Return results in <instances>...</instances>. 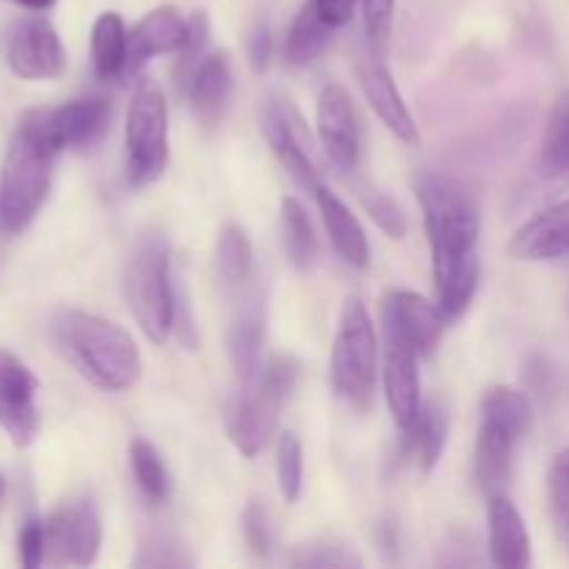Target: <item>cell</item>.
<instances>
[{
	"instance_id": "6da1fadb",
	"label": "cell",
	"mask_w": 569,
	"mask_h": 569,
	"mask_svg": "<svg viewBox=\"0 0 569 569\" xmlns=\"http://www.w3.org/2000/svg\"><path fill=\"white\" fill-rule=\"evenodd\" d=\"M428 242H431L433 287L445 322L459 320L478 287V233L481 217L470 189L442 172H422L417 181Z\"/></svg>"
},
{
	"instance_id": "7a4b0ae2",
	"label": "cell",
	"mask_w": 569,
	"mask_h": 569,
	"mask_svg": "<svg viewBox=\"0 0 569 569\" xmlns=\"http://www.w3.org/2000/svg\"><path fill=\"white\" fill-rule=\"evenodd\" d=\"M59 153L44 109L26 111L0 164V237H17L31 226L48 198Z\"/></svg>"
},
{
	"instance_id": "3957f363",
	"label": "cell",
	"mask_w": 569,
	"mask_h": 569,
	"mask_svg": "<svg viewBox=\"0 0 569 569\" xmlns=\"http://www.w3.org/2000/svg\"><path fill=\"white\" fill-rule=\"evenodd\" d=\"M50 337L67 361L103 392H126L142 376V356L126 328L89 311L64 309L50 320Z\"/></svg>"
},
{
	"instance_id": "277c9868",
	"label": "cell",
	"mask_w": 569,
	"mask_h": 569,
	"mask_svg": "<svg viewBox=\"0 0 569 569\" xmlns=\"http://www.w3.org/2000/svg\"><path fill=\"white\" fill-rule=\"evenodd\" d=\"M533 426L531 398L520 389L492 387L481 400L476 442V481L483 495H503L511 481L515 450Z\"/></svg>"
},
{
	"instance_id": "5b68a950",
	"label": "cell",
	"mask_w": 569,
	"mask_h": 569,
	"mask_svg": "<svg viewBox=\"0 0 569 569\" xmlns=\"http://www.w3.org/2000/svg\"><path fill=\"white\" fill-rule=\"evenodd\" d=\"M300 365L289 356H276L261 365L253 381L242 383L226 415V428L237 450L248 459L259 456L272 439L283 403L298 387Z\"/></svg>"
},
{
	"instance_id": "8992f818",
	"label": "cell",
	"mask_w": 569,
	"mask_h": 569,
	"mask_svg": "<svg viewBox=\"0 0 569 569\" xmlns=\"http://www.w3.org/2000/svg\"><path fill=\"white\" fill-rule=\"evenodd\" d=\"M126 300L144 337L153 345H167L176 309V270L161 233H148L133 248L126 267Z\"/></svg>"
},
{
	"instance_id": "52a82bcc",
	"label": "cell",
	"mask_w": 569,
	"mask_h": 569,
	"mask_svg": "<svg viewBox=\"0 0 569 569\" xmlns=\"http://www.w3.org/2000/svg\"><path fill=\"white\" fill-rule=\"evenodd\" d=\"M378 333L359 298H348L331 348V389L353 411H367L376 395Z\"/></svg>"
},
{
	"instance_id": "ba28073f",
	"label": "cell",
	"mask_w": 569,
	"mask_h": 569,
	"mask_svg": "<svg viewBox=\"0 0 569 569\" xmlns=\"http://www.w3.org/2000/svg\"><path fill=\"white\" fill-rule=\"evenodd\" d=\"M167 98L156 81H142L126 114V178L131 187L159 181L170 161Z\"/></svg>"
},
{
	"instance_id": "9c48e42d",
	"label": "cell",
	"mask_w": 569,
	"mask_h": 569,
	"mask_svg": "<svg viewBox=\"0 0 569 569\" xmlns=\"http://www.w3.org/2000/svg\"><path fill=\"white\" fill-rule=\"evenodd\" d=\"M264 137L270 142L272 153L283 164V170L315 192L322 187V156H320V139L306 126L303 114L295 109L289 98H270L264 106Z\"/></svg>"
},
{
	"instance_id": "30bf717a",
	"label": "cell",
	"mask_w": 569,
	"mask_h": 569,
	"mask_svg": "<svg viewBox=\"0 0 569 569\" xmlns=\"http://www.w3.org/2000/svg\"><path fill=\"white\" fill-rule=\"evenodd\" d=\"M103 526L89 495L61 503L44 520V565L89 567L100 553Z\"/></svg>"
},
{
	"instance_id": "8fae6325",
	"label": "cell",
	"mask_w": 569,
	"mask_h": 569,
	"mask_svg": "<svg viewBox=\"0 0 569 569\" xmlns=\"http://www.w3.org/2000/svg\"><path fill=\"white\" fill-rule=\"evenodd\" d=\"M6 61L22 81H48L64 72L67 56L59 33L44 17H26L11 28Z\"/></svg>"
},
{
	"instance_id": "7c38bea8",
	"label": "cell",
	"mask_w": 569,
	"mask_h": 569,
	"mask_svg": "<svg viewBox=\"0 0 569 569\" xmlns=\"http://www.w3.org/2000/svg\"><path fill=\"white\" fill-rule=\"evenodd\" d=\"M356 76H359V87L365 92L367 103L381 117L383 126L403 142L417 144L420 133H417L415 117H411L409 106H406L403 94H400L398 83H395L392 72L383 61V53L372 48L370 42L356 50Z\"/></svg>"
},
{
	"instance_id": "4fadbf2b",
	"label": "cell",
	"mask_w": 569,
	"mask_h": 569,
	"mask_svg": "<svg viewBox=\"0 0 569 569\" xmlns=\"http://www.w3.org/2000/svg\"><path fill=\"white\" fill-rule=\"evenodd\" d=\"M383 337L409 345L417 356H428L442 337L445 317L437 303L409 289H392L381 303Z\"/></svg>"
},
{
	"instance_id": "5bb4252c",
	"label": "cell",
	"mask_w": 569,
	"mask_h": 569,
	"mask_svg": "<svg viewBox=\"0 0 569 569\" xmlns=\"http://www.w3.org/2000/svg\"><path fill=\"white\" fill-rule=\"evenodd\" d=\"M317 139L339 170H356L361 159V126L348 89L328 83L317 100Z\"/></svg>"
},
{
	"instance_id": "9a60e30c",
	"label": "cell",
	"mask_w": 569,
	"mask_h": 569,
	"mask_svg": "<svg viewBox=\"0 0 569 569\" xmlns=\"http://www.w3.org/2000/svg\"><path fill=\"white\" fill-rule=\"evenodd\" d=\"M0 428L14 448H28L39 431L37 378L9 350H0Z\"/></svg>"
},
{
	"instance_id": "2e32d148",
	"label": "cell",
	"mask_w": 569,
	"mask_h": 569,
	"mask_svg": "<svg viewBox=\"0 0 569 569\" xmlns=\"http://www.w3.org/2000/svg\"><path fill=\"white\" fill-rule=\"evenodd\" d=\"M44 120L61 150H92L109 133L114 106L109 98L89 94V98L70 100L56 109H44Z\"/></svg>"
},
{
	"instance_id": "e0dca14e",
	"label": "cell",
	"mask_w": 569,
	"mask_h": 569,
	"mask_svg": "<svg viewBox=\"0 0 569 569\" xmlns=\"http://www.w3.org/2000/svg\"><path fill=\"white\" fill-rule=\"evenodd\" d=\"M417 359L420 356L409 345L398 342V339H387V350H383V395H387L389 411H392L400 431H409L422 409Z\"/></svg>"
},
{
	"instance_id": "ac0fdd59",
	"label": "cell",
	"mask_w": 569,
	"mask_h": 569,
	"mask_svg": "<svg viewBox=\"0 0 569 569\" xmlns=\"http://www.w3.org/2000/svg\"><path fill=\"white\" fill-rule=\"evenodd\" d=\"M509 253L517 261H556L569 256V198L517 228Z\"/></svg>"
},
{
	"instance_id": "d6986e66",
	"label": "cell",
	"mask_w": 569,
	"mask_h": 569,
	"mask_svg": "<svg viewBox=\"0 0 569 569\" xmlns=\"http://www.w3.org/2000/svg\"><path fill=\"white\" fill-rule=\"evenodd\" d=\"M183 39H187V20L181 17V11L172 9V6H159V9L148 11L128 31L126 76H133L139 67H144L156 56L178 53Z\"/></svg>"
},
{
	"instance_id": "ffe728a7",
	"label": "cell",
	"mask_w": 569,
	"mask_h": 569,
	"mask_svg": "<svg viewBox=\"0 0 569 569\" xmlns=\"http://www.w3.org/2000/svg\"><path fill=\"white\" fill-rule=\"evenodd\" d=\"M189 103L203 128H217L233 94V67L226 50L206 53L187 83Z\"/></svg>"
},
{
	"instance_id": "44dd1931",
	"label": "cell",
	"mask_w": 569,
	"mask_h": 569,
	"mask_svg": "<svg viewBox=\"0 0 569 569\" xmlns=\"http://www.w3.org/2000/svg\"><path fill=\"white\" fill-rule=\"evenodd\" d=\"M489 553L495 567L526 569L531 565V537L526 520L506 495L489 498Z\"/></svg>"
},
{
	"instance_id": "7402d4cb",
	"label": "cell",
	"mask_w": 569,
	"mask_h": 569,
	"mask_svg": "<svg viewBox=\"0 0 569 569\" xmlns=\"http://www.w3.org/2000/svg\"><path fill=\"white\" fill-rule=\"evenodd\" d=\"M315 198L317 206H320L322 222H326L328 239H331L339 259L348 267H353V270H365L370 264V242H367V233L361 228L359 217L328 187H317Z\"/></svg>"
},
{
	"instance_id": "603a6c76",
	"label": "cell",
	"mask_w": 569,
	"mask_h": 569,
	"mask_svg": "<svg viewBox=\"0 0 569 569\" xmlns=\"http://www.w3.org/2000/svg\"><path fill=\"white\" fill-rule=\"evenodd\" d=\"M267 339V315L264 303L259 295L242 306L237 317H233L231 328H228V359H231L233 370H237L239 381L248 383L259 376L261 370V350H264Z\"/></svg>"
},
{
	"instance_id": "cb8c5ba5",
	"label": "cell",
	"mask_w": 569,
	"mask_h": 569,
	"mask_svg": "<svg viewBox=\"0 0 569 569\" xmlns=\"http://www.w3.org/2000/svg\"><path fill=\"white\" fill-rule=\"evenodd\" d=\"M333 31L337 28L328 20H322L320 11L315 9L311 0H306L303 9L298 11V17L289 26L287 39H283V59L292 67H306L315 59H320L322 50L331 42Z\"/></svg>"
},
{
	"instance_id": "d4e9b609",
	"label": "cell",
	"mask_w": 569,
	"mask_h": 569,
	"mask_svg": "<svg viewBox=\"0 0 569 569\" xmlns=\"http://www.w3.org/2000/svg\"><path fill=\"white\" fill-rule=\"evenodd\" d=\"M448 448V415L437 400L422 403L420 417L409 431H403V450L411 453L422 472H431Z\"/></svg>"
},
{
	"instance_id": "484cf974",
	"label": "cell",
	"mask_w": 569,
	"mask_h": 569,
	"mask_svg": "<svg viewBox=\"0 0 569 569\" xmlns=\"http://www.w3.org/2000/svg\"><path fill=\"white\" fill-rule=\"evenodd\" d=\"M128 28L117 11H103L92 26V67L100 81L126 76Z\"/></svg>"
},
{
	"instance_id": "4316f807",
	"label": "cell",
	"mask_w": 569,
	"mask_h": 569,
	"mask_svg": "<svg viewBox=\"0 0 569 569\" xmlns=\"http://www.w3.org/2000/svg\"><path fill=\"white\" fill-rule=\"evenodd\" d=\"M539 170L548 181L569 183V92L556 100L542 137Z\"/></svg>"
},
{
	"instance_id": "83f0119b",
	"label": "cell",
	"mask_w": 569,
	"mask_h": 569,
	"mask_svg": "<svg viewBox=\"0 0 569 569\" xmlns=\"http://www.w3.org/2000/svg\"><path fill=\"white\" fill-rule=\"evenodd\" d=\"M281 239H283V253L292 261L298 270L315 261L317 253V237L315 228H311L309 214H306L303 203L295 198L281 200Z\"/></svg>"
},
{
	"instance_id": "f1b7e54d",
	"label": "cell",
	"mask_w": 569,
	"mask_h": 569,
	"mask_svg": "<svg viewBox=\"0 0 569 569\" xmlns=\"http://www.w3.org/2000/svg\"><path fill=\"white\" fill-rule=\"evenodd\" d=\"M217 270L226 287H242L253 276V244L244 228L226 226L217 239Z\"/></svg>"
},
{
	"instance_id": "f546056e",
	"label": "cell",
	"mask_w": 569,
	"mask_h": 569,
	"mask_svg": "<svg viewBox=\"0 0 569 569\" xmlns=\"http://www.w3.org/2000/svg\"><path fill=\"white\" fill-rule=\"evenodd\" d=\"M128 459H131L133 478H137V487L142 489L144 498L150 503L167 500V495H170V476H167V467L161 461L159 450L148 439H133L131 450H128Z\"/></svg>"
},
{
	"instance_id": "4dcf8cb0",
	"label": "cell",
	"mask_w": 569,
	"mask_h": 569,
	"mask_svg": "<svg viewBox=\"0 0 569 569\" xmlns=\"http://www.w3.org/2000/svg\"><path fill=\"white\" fill-rule=\"evenodd\" d=\"M278 489L287 503H295L303 489V445L295 433H283L278 442Z\"/></svg>"
},
{
	"instance_id": "1f68e13d",
	"label": "cell",
	"mask_w": 569,
	"mask_h": 569,
	"mask_svg": "<svg viewBox=\"0 0 569 569\" xmlns=\"http://www.w3.org/2000/svg\"><path fill=\"white\" fill-rule=\"evenodd\" d=\"M361 203H365L367 214L376 220V226L381 228L387 237L403 239L409 231V222L406 214L400 211V206L389 198L387 192H378V189H361Z\"/></svg>"
},
{
	"instance_id": "d6a6232c",
	"label": "cell",
	"mask_w": 569,
	"mask_h": 569,
	"mask_svg": "<svg viewBox=\"0 0 569 569\" xmlns=\"http://www.w3.org/2000/svg\"><path fill=\"white\" fill-rule=\"evenodd\" d=\"M209 37H211L209 17H206V11H194V14L187 20V39H183L181 50H178V61H181V64H178V76L187 78L183 83H189L194 67L203 61Z\"/></svg>"
},
{
	"instance_id": "836d02e7",
	"label": "cell",
	"mask_w": 569,
	"mask_h": 569,
	"mask_svg": "<svg viewBox=\"0 0 569 569\" xmlns=\"http://www.w3.org/2000/svg\"><path fill=\"white\" fill-rule=\"evenodd\" d=\"M548 500L556 522L569 533V448L556 453L548 470Z\"/></svg>"
},
{
	"instance_id": "e575fe53",
	"label": "cell",
	"mask_w": 569,
	"mask_h": 569,
	"mask_svg": "<svg viewBox=\"0 0 569 569\" xmlns=\"http://www.w3.org/2000/svg\"><path fill=\"white\" fill-rule=\"evenodd\" d=\"M361 11H365L367 42L383 53L389 42V31H392L395 0H361Z\"/></svg>"
},
{
	"instance_id": "d590c367",
	"label": "cell",
	"mask_w": 569,
	"mask_h": 569,
	"mask_svg": "<svg viewBox=\"0 0 569 569\" xmlns=\"http://www.w3.org/2000/svg\"><path fill=\"white\" fill-rule=\"evenodd\" d=\"M242 531H244V542L248 548L253 550L256 556H270L272 550V526H270V515L261 503H248L242 515Z\"/></svg>"
},
{
	"instance_id": "8d00e7d4",
	"label": "cell",
	"mask_w": 569,
	"mask_h": 569,
	"mask_svg": "<svg viewBox=\"0 0 569 569\" xmlns=\"http://www.w3.org/2000/svg\"><path fill=\"white\" fill-rule=\"evenodd\" d=\"M20 561L26 569H37L44 565V522L37 517H28L20 528Z\"/></svg>"
},
{
	"instance_id": "74e56055",
	"label": "cell",
	"mask_w": 569,
	"mask_h": 569,
	"mask_svg": "<svg viewBox=\"0 0 569 569\" xmlns=\"http://www.w3.org/2000/svg\"><path fill=\"white\" fill-rule=\"evenodd\" d=\"M295 567H353L361 565L356 556L345 553L342 548H333V545H311V548H303L292 559Z\"/></svg>"
},
{
	"instance_id": "f35d334b",
	"label": "cell",
	"mask_w": 569,
	"mask_h": 569,
	"mask_svg": "<svg viewBox=\"0 0 569 569\" xmlns=\"http://www.w3.org/2000/svg\"><path fill=\"white\" fill-rule=\"evenodd\" d=\"M144 553L137 559V567H181L189 565L187 556H178V548L167 542L164 537H156L150 548H142Z\"/></svg>"
},
{
	"instance_id": "ab89813d",
	"label": "cell",
	"mask_w": 569,
	"mask_h": 569,
	"mask_svg": "<svg viewBox=\"0 0 569 569\" xmlns=\"http://www.w3.org/2000/svg\"><path fill=\"white\" fill-rule=\"evenodd\" d=\"M270 50H272L270 28H267L264 22H259V26L250 28L248 33V59L256 72L267 70V64H270Z\"/></svg>"
},
{
	"instance_id": "60d3db41",
	"label": "cell",
	"mask_w": 569,
	"mask_h": 569,
	"mask_svg": "<svg viewBox=\"0 0 569 569\" xmlns=\"http://www.w3.org/2000/svg\"><path fill=\"white\" fill-rule=\"evenodd\" d=\"M526 383L537 395H550V389H553V367L545 356H531L526 367Z\"/></svg>"
},
{
	"instance_id": "b9f144b4",
	"label": "cell",
	"mask_w": 569,
	"mask_h": 569,
	"mask_svg": "<svg viewBox=\"0 0 569 569\" xmlns=\"http://www.w3.org/2000/svg\"><path fill=\"white\" fill-rule=\"evenodd\" d=\"M311 3L320 11L322 20L331 22L333 28H342L345 22L353 20V11L361 0H311Z\"/></svg>"
},
{
	"instance_id": "7bdbcfd3",
	"label": "cell",
	"mask_w": 569,
	"mask_h": 569,
	"mask_svg": "<svg viewBox=\"0 0 569 569\" xmlns=\"http://www.w3.org/2000/svg\"><path fill=\"white\" fill-rule=\"evenodd\" d=\"M11 3L22 6V9H28V11H48V9H53L59 0H11Z\"/></svg>"
},
{
	"instance_id": "ee69618b",
	"label": "cell",
	"mask_w": 569,
	"mask_h": 569,
	"mask_svg": "<svg viewBox=\"0 0 569 569\" xmlns=\"http://www.w3.org/2000/svg\"><path fill=\"white\" fill-rule=\"evenodd\" d=\"M3 495H6V478L0 476V503H3Z\"/></svg>"
},
{
	"instance_id": "f6af8a7d",
	"label": "cell",
	"mask_w": 569,
	"mask_h": 569,
	"mask_svg": "<svg viewBox=\"0 0 569 569\" xmlns=\"http://www.w3.org/2000/svg\"><path fill=\"white\" fill-rule=\"evenodd\" d=\"M567 537H569V533H567Z\"/></svg>"
}]
</instances>
